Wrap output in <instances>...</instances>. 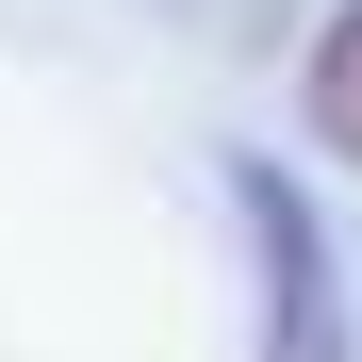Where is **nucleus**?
<instances>
[{
    "instance_id": "1",
    "label": "nucleus",
    "mask_w": 362,
    "mask_h": 362,
    "mask_svg": "<svg viewBox=\"0 0 362 362\" xmlns=\"http://www.w3.org/2000/svg\"><path fill=\"white\" fill-rule=\"evenodd\" d=\"M230 214H247V264H264V362H346V280H329V214L296 198V165L230 148Z\"/></svg>"
},
{
    "instance_id": "2",
    "label": "nucleus",
    "mask_w": 362,
    "mask_h": 362,
    "mask_svg": "<svg viewBox=\"0 0 362 362\" xmlns=\"http://www.w3.org/2000/svg\"><path fill=\"white\" fill-rule=\"evenodd\" d=\"M296 132H313L329 165H362V0H329L313 49H296Z\"/></svg>"
}]
</instances>
